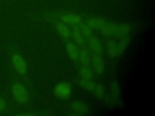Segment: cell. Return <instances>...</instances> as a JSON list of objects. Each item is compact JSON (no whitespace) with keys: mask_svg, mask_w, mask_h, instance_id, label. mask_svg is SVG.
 Returning <instances> with one entry per match:
<instances>
[{"mask_svg":"<svg viewBox=\"0 0 155 116\" xmlns=\"http://www.w3.org/2000/svg\"><path fill=\"white\" fill-rule=\"evenodd\" d=\"M12 92L15 99L20 103H24L28 100L27 91L20 83H16L12 86Z\"/></svg>","mask_w":155,"mask_h":116,"instance_id":"obj_1","label":"cell"},{"mask_svg":"<svg viewBox=\"0 0 155 116\" xmlns=\"http://www.w3.org/2000/svg\"><path fill=\"white\" fill-rule=\"evenodd\" d=\"M72 89L70 85L66 82H61L56 85L54 88L55 95L61 99H67L71 94Z\"/></svg>","mask_w":155,"mask_h":116,"instance_id":"obj_2","label":"cell"},{"mask_svg":"<svg viewBox=\"0 0 155 116\" xmlns=\"http://www.w3.org/2000/svg\"><path fill=\"white\" fill-rule=\"evenodd\" d=\"M13 65L16 71L20 74H25L27 71V63L23 57L18 53H15L12 57Z\"/></svg>","mask_w":155,"mask_h":116,"instance_id":"obj_3","label":"cell"},{"mask_svg":"<svg viewBox=\"0 0 155 116\" xmlns=\"http://www.w3.org/2000/svg\"><path fill=\"white\" fill-rule=\"evenodd\" d=\"M91 61L94 72L99 75L103 74L104 71V62L101 56L99 54H94Z\"/></svg>","mask_w":155,"mask_h":116,"instance_id":"obj_4","label":"cell"},{"mask_svg":"<svg viewBox=\"0 0 155 116\" xmlns=\"http://www.w3.org/2000/svg\"><path fill=\"white\" fill-rule=\"evenodd\" d=\"M88 45L90 50L94 54L101 55L103 52V45L99 39L94 36H91L88 39Z\"/></svg>","mask_w":155,"mask_h":116,"instance_id":"obj_5","label":"cell"},{"mask_svg":"<svg viewBox=\"0 0 155 116\" xmlns=\"http://www.w3.org/2000/svg\"><path fill=\"white\" fill-rule=\"evenodd\" d=\"M61 20L64 24L78 25L81 23L82 19L78 14L73 13H66L61 16Z\"/></svg>","mask_w":155,"mask_h":116,"instance_id":"obj_6","label":"cell"},{"mask_svg":"<svg viewBox=\"0 0 155 116\" xmlns=\"http://www.w3.org/2000/svg\"><path fill=\"white\" fill-rule=\"evenodd\" d=\"M65 49L69 57L73 60H78L79 50L76 45L72 42H68L65 45Z\"/></svg>","mask_w":155,"mask_h":116,"instance_id":"obj_7","label":"cell"},{"mask_svg":"<svg viewBox=\"0 0 155 116\" xmlns=\"http://www.w3.org/2000/svg\"><path fill=\"white\" fill-rule=\"evenodd\" d=\"M71 108L76 114L84 115L87 114L88 112L87 105L85 103L80 101H76L73 103L71 105Z\"/></svg>","mask_w":155,"mask_h":116,"instance_id":"obj_8","label":"cell"},{"mask_svg":"<svg viewBox=\"0 0 155 116\" xmlns=\"http://www.w3.org/2000/svg\"><path fill=\"white\" fill-rule=\"evenodd\" d=\"M105 21L99 18H90L86 21V24L91 28L100 30L105 24Z\"/></svg>","mask_w":155,"mask_h":116,"instance_id":"obj_9","label":"cell"},{"mask_svg":"<svg viewBox=\"0 0 155 116\" xmlns=\"http://www.w3.org/2000/svg\"><path fill=\"white\" fill-rule=\"evenodd\" d=\"M117 24L113 23H105L100 29L101 33L106 36H114Z\"/></svg>","mask_w":155,"mask_h":116,"instance_id":"obj_10","label":"cell"},{"mask_svg":"<svg viewBox=\"0 0 155 116\" xmlns=\"http://www.w3.org/2000/svg\"><path fill=\"white\" fill-rule=\"evenodd\" d=\"M56 28L59 35L64 39L69 38L71 34V31L68 27L64 22H59L56 24Z\"/></svg>","mask_w":155,"mask_h":116,"instance_id":"obj_11","label":"cell"},{"mask_svg":"<svg viewBox=\"0 0 155 116\" xmlns=\"http://www.w3.org/2000/svg\"><path fill=\"white\" fill-rule=\"evenodd\" d=\"M131 30L130 27L127 24H117L115 37H123L128 36Z\"/></svg>","mask_w":155,"mask_h":116,"instance_id":"obj_12","label":"cell"},{"mask_svg":"<svg viewBox=\"0 0 155 116\" xmlns=\"http://www.w3.org/2000/svg\"><path fill=\"white\" fill-rule=\"evenodd\" d=\"M78 83L82 88L90 92L94 91L96 86L95 83L91 79L81 78L78 81Z\"/></svg>","mask_w":155,"mask_h":116,"instance_id":"obj_13","label":"cell"},{"mask_svg":"<svg viewBox=\"0 0 155 116\" xmlns=\"http://www.w3.org/2000/svg\"><path fill=\"white\" fill-rule=\"evenodd\" d=\"M78 59L82 65L88 66L91 62V58L88 51L85 49H81L79 51Z\"/></svg>","mask_w":155,"mask_h":116,"instance_id":"obj_14","label":"cell"},{"mask_svg":"<svg viewBox=\"0 0 155 116\" xmlns=\"http://www.w3.org/2000/svg\"><path fill=\"white\" fill-rule=\"evenodd\" d=\"M72 36L74 39V40L76 42V43L78 45H82L84 44V42H85L84 37L81 34L78 25H75L74 27V28L73 29V31H72Z\"/></svg>","mask_w":155,"mask_h":116,"instance_id":"obj_15","label":"cell"},{"mask_svg":"<svg viewBox=\"0 0 155 116\" xmlns=\"http://www.w3.org/2000/svg\"><path fill=\"white\" fill-rule=\"evenodd\" d=\"M130 37H128V36L121 38L119 42L117 44L118 55H120L125 51V50L128 47L130 44Z\"/></svg>","mask_w":155,"mask_h":116,"instance_id":"obj_16","label":"cell"},{"mask_svg":"<svg viewBox=\"0 0 155 116\" xmlns=\"http://www.w3.org/2000/svg\"><path fill=\"white\" fill-rule=\"evenodd\" d=\"M107 50L108 55L112 57L119 56L117 48V44L113 40H110L107 42Z\"/></svg>","mask_w":155,"mask_h":116,"instance_id":"obj_17","label":"cell"},{"mask_svg":"<svg viewBox=\"0 0 155 116\" xmlns=\"http://www.w3.org/2000/svg\"><path fill=\"white\" fill-rule=\"evenodd\" d=\"M79 74L81 78L83 79H91L93 77V72L88 66L83 65L81 66L79 69Z\"/></svg>","mask_w":155,"mask_h":116,"instance_id":"obj_18","label":"cell"},{"mask_svg":"<svg viewBox=\"0 0 155 116\" xmlns=\"http://www.w3.org/2000/svg\"><path fill=\"white\" fill-rule=\"evenodd\" d=\"M79 30L83 36L87 39H89L92 36V30L86 24H80L78 25Z\"/></svg>","mask_w":155,"mask_h":116,"instance_id":"obj_19","label":"cell"},{"mask_svg":"<svg viewBox=\"0 0 155 116\" xmlns=\"http://www.w3.org/2000/svg\"><path fill=\"white\" fill-rule=\"evenodd\" d=\"M110 89L112 96L117 98L120 93V88L119 84L117 81H113L110 85Z\"/></svg>","mask_w":155,"mask_h":116,"instance_id":"obj_20","label":"cell"},{"mask_svg":"<svg viewBox=\"0 0 155 116\" xmlns=\"http://www.w3.org/2000/svg\"><path fill=\"white\" fill-rule=\"evenodd\" d=\"M94 92L97 98L102 99L105 97V88L102 83H98L96 85L94 89Z\"/></svg>","mask_w":155,"mask_h":116,"instance_id":"obj_21","label":"cell"},{"mask_svg":"<svg viewBox=\"0 0 155 116\" xmlns=\"http://www.w3.org/2000/svg\"><path fill=\"white\" fill-rule=\"evenodd\" d=\"M6 103L4 99L0 98V112H2L5 108Z\"/></svg>","mask_w":155,"mask_h":116,"instance_id":"obj_22","label":"cell"}]
</instances>
